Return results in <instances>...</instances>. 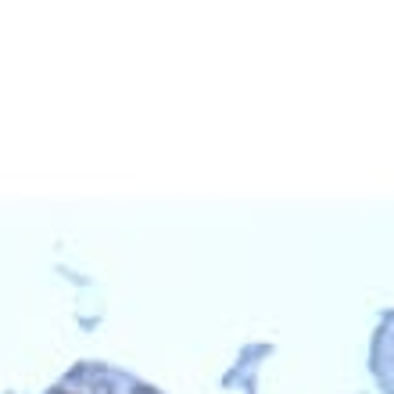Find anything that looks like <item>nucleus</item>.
<instances>
[{
	"instance_id": "f257e3e1",
	"label": "nucleus",
	"mask_w": 394,
	"mask_h": 394,
	"mask_svg": "<svg viewBox=\"0 0 394 394\" xmlns=\"http://www.w3.org/2000/svg\"><path fill=\"white\" fill-rule=\"evenodd\" d=\"M58 394H69V390H58Z\"/></svg>"
}]
</instances>
